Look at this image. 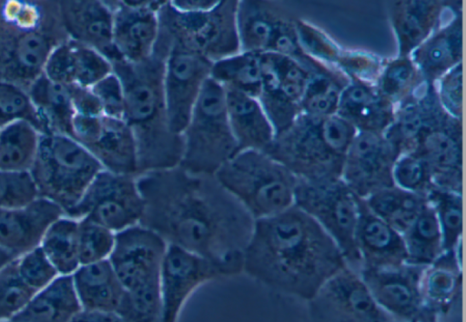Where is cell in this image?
Returning a JSON list of instances; mask_svg holds the SVG:
<instances>
[{"label":"cell","instance_id":"7","mask_svg":"<svg viewBox=\"0 0 466 322\" xmlns=\"http://www.w3.org/2000/svg\"><path fill=\"white\" fill-rule=\"evenodd\" d=\"M181 136L179 166L191 173L214 176L238 151L228 119L226 91L210 77Z\"/></svg>","mask_w":466,"mask_h":322},{"label":"cell","instance_id":"25","mask_svg":"<svg viewBox=\"0 0 466 322\" xmlns=\"http://www.w3.org/2000/svg\"><path fill=\"white\" fill-rule=\"evenodd\" d=\"M444 112L435 84L422 81L406 100L396 106L393 120L383 136L400 155L410 152L422 130Z\"/></svg>","mask_w":466,"mask_h":322},{"label":"cell","instance_id":"24","mask_svg":"<svg viewBox=\"0 0 466 322\" xmlns=\"http://www.w3.org/2000/svg\"><path fill=\"white\" fill-rule=\"evenodd\" d=\"M355 244L360 268H393L407 264V253L400 233L370 210L360 199Z\"/></svg>","mask_w":466,"mask_h":322},{"label":"cell","instance_id":"55","mask_svg":"<svg viewBox=\"0 0 466 322\" xmlns=\"http://www.w3.org/2000/svg\"><path fill=\"white\" fill-rule=\"evenodd\" d=\"M218 0H169L170 5L177 11L196 13L213 8Z\"/></svg>","mask_w":466,"mask_h":322},{"label":"cell","instance_id":"54","mask_svg":"<svg viewBox=\"0 0 466 322\" xmlns=\"http://www.w3.org/2000/svg\"><path fill=\"white\" fill-rule=\"evenodd\" d=\"M66 87L71 97L75 114L85 116L103 115L100 104L91 88L77 86H67Z\"/></svg>","mask_w":466,"mask_h":322},{"label":"cell","instance_id":"47","mask_svg":"<svg viewBox=\"0 0 466 322\" xmlns=\"http://www.w3.org/2000/svg\"><path fill=\"white\" fill-rule=\"evenodd\" d=\"M392 178L394 186L409 192L426 196L434 186L429 166L413 152L400 154L396 159Z\"/></svg>","mask_w":466,"mask_h":322},{"label":"cell","instance_id":"50","mask_svg":"<svg viewBox=\"0 0 466 322\" xmlns=\"http://www.w3.org/2000/svg\"><path fill=\"white\" fill-rule=\"evenodd\" d=\"M15 262L23 280L36 292L59 276L39 246L16 257Z\"/></svg>","mask_w":466,"mask_h":322},{"label":"cell","instance_id":"16","mask_svg":"<svg viewBox=\"0 0 466 322\" xmlns=\"http://www.w3.org/2000/svg\"><path fill=\"white\" fill-rule=\"evenodd\" d=\"M212 64L195 53L170 45L164 67L163 87L169 127L181 136L197 104Z\"/></svg>","mask_w":466,"mask_h":322},{"label":"cell","instance_id":"44","mask_svg":"<svg viewBox=\"0 0 466 322\" xmlns=\"http://www.w3.org/2000/svg\"><path fill=\"white\" fill-rule=\"evenodd\" d=\"M35 293L21 277L15 257L0 269V321L15 317Z\"/></svg>","mask_w":466,"mask_h":322},{"label":"cell","instance_id":"48","mask_svg":"<svg viewBox=\"0 0 466 322\" xmlns=\"http://www.w3.org/2000/svg\"><path fill=\"white\" fill-rule=\"evenodd\" d=\"M37 197L30 171L0 169V210L26 206Z\"/></svg>","mask_w":466,"mask_h":322},{"label":"cell","instance_id":"40","mask_svg":"<svg viewBox=\"0 0 466 322\" xmlns=\"http://www.w3.org/2000/svg\"><path fill=\"white\" fill-rule=\"evenodd\" d=\"M41 134L25 120L13 122L0 129V169L29 171Z\"/></svg>","mask_w":466,"mask_h":322},{"label":"cell","instance_id":"20","mask_svg":"<svg viewBox=\"0 0 466 322\" xmlns=\"http://www.w3.org/2000/svg\"><path fill=\"white\" fill-rule=\"evenodd\" d=\"M311 301L345 322H390L359 272L349 266L330 277Z\"/></svg>","mask_w":466,"mask_h":322},{"label":"cell","instance_id":"57","mask_svg":"<svg viewBox=\"0 0 466 322\" xmlns=\"http://www.w3.org/2000/svg\"><path fill=\"white\" fill-rule=\"evenodd\" d=\"M15 257H16L0 247V269Z\"/></svg>","mask_w":466,"mask_h":322},{"label":"cell","instance_id":"1","mask_svg":"<svg viewBox=\"0 0 466 322\" xmlns=\"http://www.w3.org/2000/svg\"><path fill=\"white\" fill-rule=\"evenodd\" d=\"M143 199L139 224L167 245L206 257L229 277L243 272V252L254 219L214 176L182 167L137 175Z\"/></svg>","mask_w":466,"mask_h":322},{"label":"cell","instance_id":"3","mask_svg":"<svg viewBox=\"0 0 466 322\" xmlns=\"http://www.w3.org/2000/svg\"><path fill=\"white\" fill-rule=\"evenodd\" d=\"M169 48L167 38L158 32L154 52L147 59L111 62L124 87V120L135 137L137 175L176 167L181 162L182 136L169 127L164 96V67Z\"/></svg>","mask_w":466,"mask_h":322},{"label":"cell","instance_id":"26","mask_svg":"<svg viewBox=\"0 0 466 322\" xmlns=\"http://www.w3.org/2000/svg\"><path fill=\"white\" fill-rule=\"evenodd\" d=\"M58 43L37 29L17 33L2 53L0 79L15 83L26 90L43 74L48 55Z\"/></svg>","mask_w":466,"mask_h":322},{"label":"cell","instance_id":"33","mask_svg":"<svg viewBox=\"0 0 466 322\" xmlns=\"http://www.w3.org/2000/svg\"><path fill=\"white\" fill-rule=\"evenodd\" d=\"M82 309L72 276H58L37 291L11 320L15 322H69Z\"/></svg>","mask_w":466,"mask_h":322},{"label":"cell","instance_id":"31","mask_svg":"<svg viewBox=\"0 0 466 322\" xmlns=\"http://www.w3.org/2000/svg\"><path fill=\"white\" fill-rule=\"evenodd\" d=\"M288 14L275 2L238 0L237 27L240 51L268 53L280 22Z\"/></svg>","mask_w":466,"mask_h":322},{"label":"cell","instance_id":"18","mask_svg":"<svg viewBox=\"0 0 466 322\" xmlns=\"http://www.w3.org/2000/svg\"><path fill=\"white\" fill-rule=\"evenodd\" d=\"M399 156L383 134L358 132L347 152L340 178L364 199L394 186L392 169Z\"/></svg>","mask_w":466,"mask_h":322},{"label":"cell","instance_id":"29","mask_svg":"<svg viewBox=\"0 0 466 322\" xmlns=\"http://www.w3.org/2000/svg\"><path fill=\"white\" fill-rule=\"evenodd\" d=\"M447 5L439 1H394L390 15L398 55H410L442 23Z\"/></svg>","mask_w":466,"mask_h":322},{"label":"cell","instance_id":"28","mask_svg":"<svg viewBox=\"0 0 466 322\" xmlns=\"http://www.w3.org/2000/svg\"><path fill=\"white\" fill-rule=\"evenodd\" d=\"M395 108L375 85L350 81L341 92L337 114L358 132L384 134L393 120Z\"/></svg>","mask_w":466,"mask_h":322},{"label":"cell","instance_id":"27","mask_svg":"<svg viewBox=\"0 0 466 322\" xmlns=\"http://www.w3.org/2000/svg\"><path fill=\"white\" fill-rule=\"evenodd\" d=\"M410 57L423 80L432 84L462 63L461 9L442 23Z\"/></svg>","mask_w":466,"mask_h":322},{"label":"cell","instance_id":"22","mask_svg":"<svg viewBox=\"0 0 466 322\" xmlns=\"http://www.w3.org/2000/svg\"><path fill=\"white\" fill-rule=\"evenodd\" d=\"M59 14L67 38L96 49L110 62L118 59L112 42L113 10L108 1H61Z\"/></svg>","mask_w":466,"mask_h":322},{"label":"cell","instance_id":"10","mask_svg":"<svg viewBox=\"0 0 466 322\" xmlns=\"http://www.w3.org/2000/svg\"><path fill=\"white\" fill-rule=\"evenodd\" d=\"M142 213L143 199L137 176L103 168L80 200L65 215L91 220L117 233L139 224Z\"/></svg>","mask_w":466,"mask_h":322},{"label":"cell","instance_id":"12","mask_svg":"<svg viewBox=\"0 0 466 322\" xmlns=\"http://www.w3.org/2000/svg\"><path fill=\"white\" fill-rule=\"evenodd\" d=\"M425 267L405 264L398 267L359 270L376 303L388 315L406 322H435L437 314L421 291Z\"/></svg>","mask_w":466,"mask_h":322},{"label":"cell","instance_id":"2","mask_svg":"<svg viewBox=\"0 0 466 322\" xmlns=\"http://www.w3.org/2000/svg\"><path fill=\"white\" fill-rule=\"evenodd\" d=\"M338 245L296 206L254 221L243 272L275 290L311 300L347 267Z\"/></svg>","mask_w":466,"mask_h":322},{"label":"cell","instance_id":"13","mask_svg":"<svg viewBox=\"0 0 466 322\" xmlns=\"http://www.w3.org/2000/svg\"><path fill=\"white\" fill-rule=\"evenodd\" d=\"M71 137L83 146L104 169L137 175V145L124 119L76 114Z\"/></svg>","mask_w":466,"mask_h":322},{"label":"cell","instance_id":"39","mask_svg":"<svg viewBox=\"0 0 466 322\" xmlns=\"http://www.w3.org/2000/svg\"><path fill=\"white\" fill-rule=\"evenodd\" d=\"M349 82L345 75L333 67L313 71L300 101L301 114L317 117L337 114L341 92Z\"/></svg>","mask_w":466,"mask_h":322},{"label":"cell","instance_id":"51","mask_svg":"<svg viewBox=\"0 0 466 322\" xmlns=\"http://www.w3.org/2000/svg\"><path fill=\"white\" fill-rule=\"evenodd\" d=\"M381 60L369 53L342 51L336 68L345 75L350 81H358L375 85L381 72Z\"/></svg>","mask_w":466,"mask_h":322},{"label":"cell","instance_id":"19","mask_svg":"<svg viewBox=\"0 0 466 322\" xmlns=\"http://www.w3.org/2000/svg\"><path fill=\"white\" fill-rule=\"evenodd\" d=\"M113 10L112 42L118 59L139 63L154 52L158 11L164 1H108Z\"/></svg>","mask_w":466,"mask_h":322},{"label":"cell","instance_id":"58","mask_svg":"<svg viewBox=\"0 0 466 322\" xmlns=\"http://www.w3.org/2000/svg\"><path fill=\"white\" fill-rule=\"evenodd\" d=\"M0 322H15L14 320H6V321H0Z\"/></svg>","mask_w":466,"mask_h":322},{"label":"cell","instance_id":"30","mask_svg":"<svg viewBox=\"0 0 466 322\" xmlns=\"http://www.w3.org/2000/svg\"><path fill=\"white\" fill-rule=\"evenodd\" d=\"M225 91L228 119L238 150H265L275 133L258 99L238 91Z\"/></svg>","mask_w":466,"mask_h":322},{"label":"cell","instance_id":"37","mask_svg":"<svg viewBox=\"0 0 466 322\" xmlns=\"http://www.w3.org/2000/svg\"><path fill=\"white\" fill-rule=\"evenodd\" d=\"M380 218L402 234L427 204L425 196L396 186L379 190L363 199Z\"/></svg>","mask_w":466,"mask_h":322},{"label":"cell","instance_id":"14","mask_svg":"<svg viewBox=\"0 0 466 322\" xmlns=\"http://www.w3.org/2000/svg\"><path fill=\"white\" fill-rule=\"evenodd\" d=\"M167 242L137 224L116 233L108 258L126 291L160 285V270Z\"/></svg>","mask_w":466,"mask_h":322},{"label":"cell","instance_id":"11","mask_svg":"<svg viewBox=\"0 0 466 322\" xmlns=\"http://www.w3.org/2000/svg\"><path fill=\"white\" fill-rule=\"evenodd\" d=\"M260 61L262 86L258 99L276 136L301 114L300 101L319 62L308 55L298 60L275 53L260 54Z\"/></svg>","mask_w":466,"mask_h":322},{"label":"cell","instance_id":"8","mask_svg":"<svg viewBox=\"0 0 466 322\" xmlns=\"http://www.w3.org/2000/svg\"><path fill=\"white\" fill-rule=\"evenodd\" d=\"M237 5L238 0H218L209 10L187 13L164 1L158 11L159 31L170 45L215 63L240 51Z\"/></svg>","mask_w":466,"mask_h":322},{"label":"cell","instance_id":"53","mask_svg":"<svg viewBox=\"0 0 466 322\" xmlns=\"http://www.w3.org/2000/svg\"><path fill=\"white\" fill-rule=\"evenodd\" d=\"M90 88L97 98L104 116L124 119V87L120 78L114 72Z\"/></svg>","mask_w":466,"mask_h":322},{"label":"cell","instance_id":"4","mask_svg":"<svg viewBox=\"0 0 466 322\" xmlns=\"http://www.w3.org/2000/svg\"><path fill=\"white\" fill-rule=\"evenodd\" d=\"M357 129L338 114L310 116L300 114L292 125L274 136L263 150L298 179L341 177L344 160Z\"/></svg>","mask_w":466,"mask_h":322},{"label":"cell","instance_id":"34","mask_svg":"<svg viewBox=\"0 0 466 322\" xmlns=\"http://www.w3.org/2000/svg\"><path fill=\"white\" fill-rule=\"evenodd\" d=\"M46 134L55 133L71 137L75 110L66 86L49 80L44 74L26 89Z\"/></svg>","mask_w":466,"mask_h":322},{"label":"cell","instance_id":"41","mask_svg":"<svg viewBox=\"0 0 466 322\" xmlns=\"http://www.w3.org/2000/svg\"><path fill=\"white\" fill-rule=\"evenodd\" d=\"M77 219L63 215L46 231L39 247L60 276H72L80 267Z\"/></svg>","mask_w":466,"mask_h":322},{"label":"cell","instance_id":"36","mask_svg":"<svg viewBox=\"0 0 466 322\" xmlns=\"http://www.w3.org/2000/svg\"><path fill=\"white\" fill-rule=\"evenodd\" d=\"M210 78L225 90L258 97L262 86L260 54L239 51L212 64Z\"/></svg>","mask_w":466,"mask_h":322},{"label":"cell","instance_id":"43","mask_svg":"<svg viewBox=\"0 0 466 322\" xmlns=\"http://www.w3.org/2000/svg\"><path fill=\"white\" fill-rule=\"evenodd\" d=\"M424 81L410 55L397 57L383 64L375 86L395 107L406 100Z\"/></svg>","mask_w":466,"mask_h":322},{"label":"cell","instance_id":"6","mask_svg":"<svg viewBox=\"0 0 466 322\" xmlns=\"http://www.w3.org/2000/svg\"><path fill=\"white\" fill-rule=\"evenodd\" d=\"M103 169L78 142L61 134H41L30 173L40 197L71 209Z\"/></svg>","mask_w":466,"mask_h":322},{"label":"cell","instance_id":"49","mask_svg":"<svg viewBox=\"0 0 466 322\" xmlns=\"http://www.w3.org/2000/svg\"><path fill=\"white\" fill-rule=\"evenodd\" d=\"M294 23L303 53L328 66L336 68V63L342 52L339 46L321 30L309 23L299 19H295Z\"/></svg>","mask_w":466,"mask_h":322},{"label":"cell","instance_id":"21","mask_svg":"<svg viewBox=\"0 0 466 322\" xmlns=\"http://www.w3.org/2000/svg\"><path fill=\"white\" fill-rule=\"evenodd\" d=\"M112 72V64L104 55L69 38L55 45L43 70L55 83L86 88L92 87Z\"/></svg>","mask_w":466,"mask_h":322},{"label":"cell","instance_id":"32","mask_svg":"<svg viewBox=\"0 0 466 322\" xmlns=\"http://www.w3.org/2000/svg\"><path fill=\"white\" fill-rule=\"evenodd\" d=\"M72 279L82 309L116 312L125 289L108 259L80 265Z\"/></svg>","mask_w":466,"mask_h":322},{"label":"cell","instance_id":"23","mask_svg":"<svg viewBox=\"0 0 466 322\" xmlns=\"http://www.w3.org/2000/svg\"><path fill=\"white\" fill-rule=\"evenodd\" d=\"M63 215L59 206L40 196L26 206L0 210V247L18 257L38 247L50 225Z\"/></svg>","mask_w":466,"mask_h":322},{"label":"cell","instance_id":"45","mask_svg":"<svg viewBox=\"0 0 466 322\" xmlns=\"http://www.w3.org/2000/svg\"><path fill=\"white\" fill-rule=\"evenodd\" d=\"M18 120L28 121L40 133L46 134L27 91L15 83L0 79V129Z\"/></svg>","mask_w":466,"mask_h":322},{"label":"cell","instance_id":"38","mask_svg":"<svg viewBox=\"0 0 466 322\" xmlns=\"http://www.w3.org/2000/svg\"><path fill=\"white\" fill-rule=\"evenodd\" d=\"M401 236L408 264L422 267H429L444 251L439 223L428 203Z\"/></svg>","mask_w":466,"mask_h":322},{"label":"cell","instance_id":"35","mask_svg":"<svg viewBox=\"0 0 466 322\" xmlns=\"http://www.w3.org/2000/svg\"><path fill=\"white\" fill-rule=\"evenodd\" d=\"M461 245L454 251H443L426 267L421 277V291L427 306L438 315L451 304L461 286Z\"/></svg>","mask_w":466,"mask_h":322},{"label":"cell","instance_id":"52","mask_svg":"<svg viewBox=\"0 0 466 322\" xmlns=\"http://www.w3.org/2000/svg\"><path fill=\"white\" fill-rule=\"evenodd\" d=\"M435 86L442 108L450 116L462 119V63L444 74Z\"/></svg>","mask_w":466,"mask_h":322},{"label":"cell","instance_id":"17","mask_svg":"<svg viewBox=\"0 0 466 322\" xmlns=\"http://www.w3.org/2000/svg\"><path fill=\"white\" fill-rule=\"evenodd\" d=\"M410 152L425 160L434 186L462 194V119L443 113L422 130Z\"/></svg>","mask_w":466,"mask_h":322},{"label":"cell","instance_id":"46","mask_svg":"<svg viewBox=\"0 0 466 322\" xmlns=\"http://www.w3.org/2000/svg\"><path fill=\"white\" fill-rule=\"evenodd\" d=\"M77 221L80 265L108 259L114 247L116 233L86 218Z\"/></svg>","mask_w":466,"mask_h":322},{"label":"cell","instance_id":"42","mask_svg":"<svg viewBox=\"0 0 466 322\" xmlns=\"http://www.w3.org/2000/svg\"><path fill=\"white\" fill-rule=\"evenodd\" d=\"M425 197L439 223L444 251H454L461 245L462 194L432 186Z\"/></svg>","mask_w":466,"mask_h":322},{"label":"cell","instance_id":"9","mask_svg":"<svg viewBox=\"0 0 466 322\" xmlns=\"http://www.w3.org/2000/svg\"><path fill=\"white\" fill-rule=\"evenodd\" d=\"M360 197L341 178L298 179L294 206L313 218L334 240L348 266L357 272L360 259L355 244Z\"/></svg>","mask_w":466,"mask_h":322},{"label":"cell","instance_id":"56","mask_svg":"<svg viewBox=\"0 0 466 322\" xmlns=\"http://www.w3.org/2000/svg\"><path fill=\"white\" fill-rule=\"evenodd\" d=\"M69 322H125L116 313L81 309Z\"/></svg>","mask_w":466,"mask_h":322},{"label":"cell","instance_id":"15","mask_svg":"<svg viewBox=\"0 0 466 322\" xmlns=\"http://www.w3.org/2000/svg\"><path fill=\"white\" fill-rule=\"evenodd\" d=\"M225 277L229 275L218 264L167 245L160 270L161 322H177L187 301L198 287Z\"/></svg>","mask_w":466,"mask_h":322},{"label":"cell","instance_id":"5","mask_svg":"<svg viewBox=\"0 0 466 322\" xmlns=\"http://www.w3.org/2000/svg\"><path fill=\"white\" fill-rule=\"evenodd\" d=\"M214 176L254 220L294 205L297 176L263 150H238Z\"/></svg>","mask_w":466,"mask_h":322}]
</instances>
